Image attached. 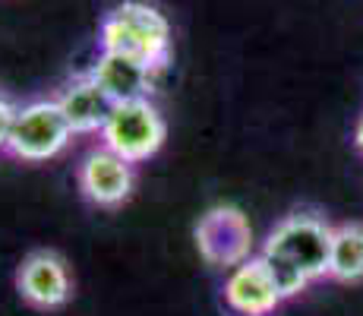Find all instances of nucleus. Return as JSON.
<instances>
[{"mask_svg":"<svg viewBox=\"0 0 363 316\" xmlns=\"http://www.w3.org/2000/svg\"><path fill=\"white\" fill-rule=\"evenodd\" d=\"M99 48L136 58L149 70L162 73L171 63V26L158 6L145 0H121L104 13L99 26Z\"/></svg>","mask_w":363,"mask_h":316,"instance_id":"obj_1","label":"nucleus"},{"mask_svg":"<svg viewBox=\"0 0 363 316\" xmlns=\"http://www.w3.org/2000/svg\"><path fill=\"white\" fill-rule=\"evenodd\" d=\"M73 126L67 124L64 111H60L57 98H29L19 102L16 117H13L10 143H6V156L26 161V165H41L57 156H64L67 146L73 143Z\"/></svg>","mask_w":363,"mask_h":316,"instance_id":"obj_2","label":"nucleus"},{"mask_svg":"<svg viewBox=\"0 0 363 316\" xmlns=\"http://www.w3.org/2000/svg\"><path fill=\"white\" fill-rule=\"evenodd\" d=\"M332 231L335 228L316 209H294V212H288L265 234L259 250L288 259L310 282H319V278H325V272H329Z\"/></svg>","mask_w":363,"mask_h":316,"instance_id":"obj_3","label":"nucleus"},{"mask_svg":"<svg viewBox=\"0 0 363 316\" xmlns=\"http://www.w3.org/2000/svg\"><path fill=\"white\" fill-rule=\"evenodd\" d=\"M99 136L104 149L117 152L130 165H139V161H149L152 156H158V149L167 139V124L152 98L149 102H127V104H114V111H111L108 124H104Z\"/></svg>","mask_w":363,"mask_h":316,"instance_id":"obj_4","label":"nucleus"},{"mask_svg":"<svg viewBox=\"0 0 363 316\" xmlns=\"http://www.w3.org/2000/svg\"><path fill=\"white\" fill-rule=\"evenodd\" d=\"M193 241H196L199 256L215 269L231 272L234 266L256 256L253 224L243 215V209L228 206V202H218L199 215L196 228H193Z\"/></svg>","mask_w":363,"mask_h":316,"instance_id":"obj_5","label":"nucleus"},{"mask_svg":"<svg viewBox=\"0 0 363 316\" xmlns=\"http://www.w3.org/2000/svg\"><path fill=\"white\" fill-rule=\"evenodd\" d=\"M13 285L26 307L41 313L64 310L73 300V276L67 259L51 247L29 250L13 272Z\"/></svg>","mask_w":363,"mask_h":316,"instance_id":"obj_6","label":"nucleus"},{"mask_svg":"<svg viewBox=\"0 0 363 316\" xmlns=\"http://www.w3.org/2000/svg\"><path fill=\"white\" fill-rule=\"evenodd\" d=\"M76 187L95 209H121L136 190V168L117 152L95 146L76 165Z\"/></svg>","mask_w":363,"mask_h":316,"instance_id":"obj_7","label":"nucleus"},{"mask_svg":"<svg viewBox=\"0 0 363 316\" xmlns=\"http://www.w3.org/2000/svg\"><path fill=\"white\" fill-rule=\"evenodd\" d=\"M221 294H225L228 310H234L237 316H269L284 304L259 253L228 272Z\"/></svg>","mask_w":363,"mask_h":316,"instance_id":"obj_8","label":"nucleus"},{"mask_svg":"<svg viewBox=\"0 0 363 316\" xmlns=\"http://www.w3.org/2000/svg\"><path fill=\"white\" fill-rule=\"evenodd\" d=\"M89 73L99 82L101 92L111 98V104L149 102L152 92H155V70H149L136 58H127V54L99 51Z\"/></svg>","mask_w":363,"mask_h":316,"instance_id":"obj_9","label":"nucleus"},{"mask_svg":"<svg viewBox=\"0 0 363 316\" xmlns=\"http://www.w3.org/2000/svg\"><path fill=\"white\" fill-rule=\"evenodd\" d=\"M64 111L67 124L73 126L76 136H92V133H101L104 124H108L111 111V98L99 89V82L92 80V73H73L69 80L60 86V92L54 95Z\"/></svg>","mask_w":363,"mask_h":316,"instance_id":"obj_10","label":"nucleus"},{"mask_svg":"<svg viewBox=\"0 0 363 316\" xmlns=\"http://www.w3.org/2000/svg\"><path fill=\"white\" fill-rule=\"evenodd\" d=\"M325 278L338 285L363 282V222H345L332 231V253Z\"/></svg>","mask_w":363,"mask_h":316,"instance_id":"obj_11","label":"nucleus"},{"mask_svg":"<svg viewBox=\"0 0 363 316\" xmlns=\"http://www.w3.org/2000/svg\"><path fill=\"white\" fill-rule=\"evenodd\" d=\"M259 256H262L265 269H269L272 282H275L278 294H281L284 300H291V298H300V294H303L306 288L313 285L310 278H306L303 272L297 269V266H291V263H288V259L275 256V253H265V250H259Z\"/></svg>","mask_w":363,"mask_h":316,"instance_id":"obj_12","label":"nucleus"},{"mask_svg":"<svg viewBox=\"0 0 363 316\" xmlns=\"http://www.w3.org/2000/svg\"><path fill=\"white\" fill-rule=\"evenodd\" d=\"M16 108H19V102H13V98L4 92V86H0V156H6V143H10Z\"/></svg>","mask_w":363,"mask_h":316,"instance_id":"obj_13","label":"nucleus"},{"mask_svg":"<svg viewBox=\"0 0 363 316\" xmlns=\"http://www.w3.org/2000/svg\"><path fill=\"white\" fill-rule=\"evenodd\" d=\"M354 149L363 156V114L357 117V124H354Z\"/></svg>","mask_w":363,"mask_h":316,"instance_id":"obj_14","label":"nucleus"}]
</instances>
